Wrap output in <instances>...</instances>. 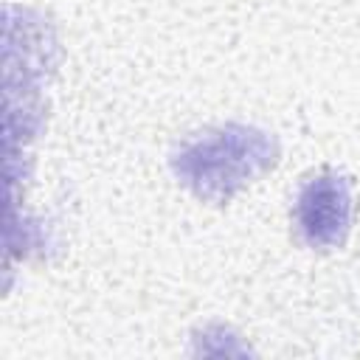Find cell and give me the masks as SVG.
I'll list each match as a JSON object with an SVG mask.
<instances>
[{
    "mask_svg": "<svg viewBox=\"0 0 360 360\" xmlns=\"http://www.w3.org/2000/svg\"><path fill=\"white\" fill-rule=\"evenodd\" d=\"M354 217L352 183L346 174L323 169L301 183L292 205V219L301 242L312 250L343 248Z\"/></svg>",
    "mask_w": 360,
    "mask_h": 360,
    "instance_id": "2",
    "label": "cell"
},
{
    "mask_svg": "<svg viewBox=\"0 0 360 360\" xmlns=\"http://www.w3.org/2000/svg\"><path fill=\"white\" fill-rule=\"evenodd\" d=\"M278 155L273 132L228 121L183 138L169 155V169L197 200L222 205L267 174L278 163Z\"/></svg>",
    "mask_w": 360,
    "mask_h": 360,
    "instance_id": "1",
    "label": "cell"
}]
</instances>
